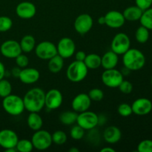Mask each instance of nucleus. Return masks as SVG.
Segmentation results:
<instances>
[{
	"mask_svg": "<svg viewBox=\"0 0 152 152\" xmlns=\"http://www.w3.org/2000/svg\"><path fill=\"white\" fill-rule=\"evenodd\" d=\"M45 92L39 88L30 89L23 99L25 108L29 112H40L45 106Z\"/></svg>",
	"mask_w": 152,
	"mask_h": 152,
	"instance_id": "1",
	"label": "nucleus"
},
{
	"mask_svg": "<svg viewBox=\"0 0 152 152\" xmlns=\"http://www.w3.org/2000/svg\"><path fill=\"white\" fill-rule=\"evenodd\" d=\"M123 55V62L124 67L130 71H139L142 69L145 65V55L138 49L130 48Z\"/></svg>",
	"mask_w": 152,
	"mask_h": 152,
	"instance_id": "2",
	"label": "nucleus"
},
{
	"mask_svg": "<svg viewBox=\"0 0 152 152\" xmlns=\"http://www.w3.org/2000/svg\"><path fill=\"white\" fill-rule=\"evenodd\" d=\"M2 107L6 113L11 116H19L25 111L23 99L15 94H10L3 98Z\"/></svg>",
	"mask_w": 152,
	"mask_h": 152,
	"instance_id": "3",
	"label": "nucleus"
},
{
	"mask_svg": "<svg viewBox=\"0 0 152 152\" xmlns=\"http://www.w3.org/2000/svg\"><path fill=\"white\" fill-rule=\"evenodd\" d=\"M88 68L84 62L75 60L68 65L66 71L67 78L72 83H80L86 78Z\"/></svg>",
	"mask_w": 152,
	"mask_h": 152,
	"instance_id": "4",
	"label": "nucleus"
},
{
	"mask_svg": "<svg viewBox=\"0 0 152 152\" xmlns=\"http://www.w3.org/2000/svg\"><path fill=\"white\" fill-rule=\"evenodd\" d=\"M34 148L39 151H44L52 145V135L48 131L39 129L36 131L31 138Z\"/></svg>",
	"mask_w": 152,
	"mask_h": 152,
	"instance_id": "5",
	"label": "nucleus"
},
{
	"mask_svg": "<svg viewBox=\"0 0 152 152\" xmlns=\"http://www.w3.org/2000/svg\"><path fill=\"white\" fill-rule=\"evenodd\" d=\"M77 123L85 131L91 130L99 124V117L96 113L88 110L78 114Z\"/></svg>",
	"mask_w": 152,
	"mask_h": 152,
	"instance_id": "6",
	"label": "nucleus"
},
{
	"mask_svg": "<svg viewBox=\"0 0 152 152\" xmlns=\"http://www.w3.org/2000/svg\"><path fill=\"white\" fill-rule=\"evenodd\" d=\"M131 40L129 36L125 33L116 34L111 42V50L117 55H123L130 48Z\"/></svg>",
	"mask_w": 152,
	"mask_h": 152,
	"instance_id": "7",
	"label": "nucleus"
},
{
	"mask_svg": "<svg viewBox=\"0 0 152 152\" xmlns=\"http://www.w3.org/2000/svg\"><path fill=\"white\" fill-rule=\"evenodd\" d=\"M102 82L105 86L111 88H118L123 80V75L121 71L112 68L106 69L103 71L101 76Z\"/></svg>",
	"mask_w": 152,
	"mask_h": 152,
	"instance_id": "8",
	"label": "nucleus"
},
{
	"mask_svg": "<svg viewBox=\"0 0 152 152\" xmlns=\"http://www.w3.org/2000/svg\"><path fill=\"white\" fill-rule=\"evenodd\" d=\"M35 53L37 57L42 60H49L57 54L56 45L49 41H43L35 47Z\"/></svg>",
	"mask_w": 152,
	"mask_h": 152,
	"instance_id": "9",
	"label": "nucleus"
},
{
	"mask_svg": "<svg viewBox=\"0 0 152 152\" xmlns=\"http://www.w3.org/2000/svg\"><path fill=\"white\" fill-rule=\"evenodd\" d=\"M57 54L61 57L68 59L75 53L76 45L74 40L69 37H63L61 39L56 45Z\"/></svg>",
	"mask_w": 152,
	"mask_h": 152,
	"instance_id": "10",
	"label": "nucleus"
},
{
	"mask_svg": "<svg viewBox=\"0 0 152 152\" xmlns=\"http://www.w3.org/2000/svg\"><path fill=\"white\" fill-rule=\"evenodd\" d=\"M0 52L3 56L7 59H15L22 51L19 42L16 40L9 39L1 45Z\"/></svg>",
	"mask_w": 152,
	"mask_h": 152,
	"instance_id": "11",
	"label": "nucleus"
},
{
	"mask_svg": "<svg viewBox=\"0 0 152 152\" xmlns=\"http://www.w3.org/2000/svg\"><path fill=\"white\" fill-rule=\"evenodd\" d=\"M94 22L91 16L88 13H83L76 18L74 26V29L78 34L84 35L91 31Z\"/></svg>",
	"mask_w": 152,
	"mask_h": 152,
	"instance_id": "12",
	"label": "nucleus"
},
{
	"mask_svg": "<svg viewBox=\"0 0 152 152\" xmlns=\"http://www.w3.org/2000/svg\"><path fill=\"white\" fill-rule=\"evenodd\" d=\"M63 102V96L60 91L58 89H50L45 93V106L49 110H55L59 108Z\"/></svg>",
	"mask_w": 152,
	"mask_h": 152,
	"instance_id": "13",
	"label": "nucleus"
},
{
	"mask_svg": "<svg viewBox=\"0 0 152 152\" xmlns=\"http://www.w3.org/2000/svg\"><path fill=\"white\" fill-rule=\"evenodd\" d=\"M19 137L13 130L4 129L0 131V146L4 150L16 148Z\"/></svg>",
	"mask_w": 152,
	"mask_h": 152,
	"instance_id": "14",
	"label": "nucleus"
},
{
	"mask_svg": "<svg viewBox=\"0 0 152 152\" xmlns=\"http://www.w3.org/2000/svg\"><path fill=\"white\" fill-rule=\"evenodd\" d=\"M91 104V99L89 97L88 94L86 93H80L77 94L73 99L71 102V107L73 111L77 113H81L88 111Z\"/></svg>",
	"mask_w": 152,
	"mask_h": 152,
	"instance_id": "15",
	"label": "nucleus"
},
{
	"mask_svg": "<svg viewBox=\"0 0 152 152\" xmlns=\"http://www.w3.org/2000/svg\"><path fill=\"white\" fill-rule=\"evenodd\" d=\"M132 108L134 114L137 115H147L152 110V102L149 99L147 98H138L134 101L132 105Z\"/></svg>",
	"mask_w": 152,
	"mask_h": 152,
	"instance_id": "16",
	"label": "nucleus"
},
{
	"mask_svg": "<svg viewBox=\"0 0 152 152\" xmlns=\"http://www.w3.org/2000/svg\"><path fill=\"white\" fill-rule=\"evenodd\" d=\"M104 16L105 20V25L114 29L121 28L126 22L123 13L117 10H110Z\"/></svg>",
	"mask_w": 152,
	"mask_h": 152,
	"instance_id": "17",
	"label": "nucleus"
},
{
	"mask_svg": "<svg viewBox=\"0 0 152 152\" xmlns=\"http://www.w3.org/2000/svg\"><path fill=\"white\" fill-rule=\"evenodd\" d=\"M37 13V8L31 1H22L16 7V13L19 18L29 19L34 17Z\"/></svg>",
	"mask_w": 152,
	"mask_h": 152,
	"instance_id": "18",
	"label": "nucleus"
},
{
	"mask_svg": "<svg viewBox=\"0 0 152 152\" xmlns=\"http://www.w3.org/2000/svg\"><path fill=\"white\" fill-rule=\"evenodd\" d=\"M21 82L24 84L31 85L37 83L40 78V73L37 69L34 68H25L21 69L19 77Z\"/></svg>",
	"mask_w": 152,
	"mask_h": 152,
	"instance_id": "19",
	"label": "nucleus"
},
{
	"mask_svg": "<svg viewBox=\"0 0 152 152\" xmlns=\"http://www.w3.org/2000/svg\"><path fill=\"white\" fill-rule=\"evenodd\" d=\"M122 137V132L118 127L111 126L104 130L103 138L106 142L114 144L118 142Z\"/></svg>",
	"mask_w": 152,
	"mask_h": 152,
	"instance_id": "20",
	"label": "nucleus"
},
{
	"mask_svg": "<svg viewBox=\"0 0 152 152\" xmlns=\"http://www.w3.org/2000/svg\"><path fill=\"white\" fill-rule=\"evenodd\" d=\"M119 62L118 55L112 50L106 52L101 56V66L105 70L115 68Z\"/></svg>",
	"mask_w": 152,
	"mask_h": 152,
	"instance_id": "21",
	"label": "nucleus"
},
{
	"mask_svg": "<svg viewBox=\"0 0 152 152\" xmlns=\"http://www.w3.org/2000/svg\"><path fill=\"white\" fill-rule=\"evenodd\" d=\"M142 11L143 10H141L137 5L130 6L125 9L123 14L126 20L129 21V22H135V21L140 20L142 16Z\"/></svg>",
	"mask_w": 152,
	"mask_h": 152,
	"instance_id": "22",
	"label": "nucleus"
},
{
	"mask_svg": "<svg viewBox=\"0 0 152 152\" xmlns=\"http://www.w3.org/2000/svg\"><path fill=\"white\" fill-rule=\"evenodd\" d=\"M27 123L31 130L36 132L42 129L43 126V120L41 116L39 114V112H30L27 119Z\"/></svg>",
	"mask_w": 152,
	"mask_h": 152,
	"instance_id": "23",
	"label": "nucleus"
},
{
	"mask_svg": "<svg viewBox=\"0 0 152 152\" xmlns=\"http://www.w3.org/2000/svg\"><path fill=\"white\" fill-rule=\"evenodd\" d=\"M19 45L22 52L25 53H31L36 47L35 38L31 35L24 36L21 39Z\"/></svg>",
	"mask_w": 152,
	"mask_h": 152,
	"instance_id": "24",
	"label": "nucleus"
},
{
	"mask_svg": "<svg viewBox=\"0 0 152 152\" xmlns=\"http://www.w3.org/2000/svg\"><path fill=\"white\" fill-rule=\"evenodd\" d=\"M48 69L53 74H56L62 71L64 66V59L61 57L59 54L55 55L49 59Z\"/></svg>",
	"mask_w": 152,
	"mask_h": 152,
	"instance_id": "25",
	"label": "nucleus"
},
{
	"mask_svg": "<svg viewBox=\"0 0 152 152\" xmlns=\"http://www.w3.org/2000/svg\"><path fill=\"white\" fill-rule=\"evenodd\" d=\"M84 63L88 69H97L101 66V56L96 53H90L86 55Z\"/></svg>",
	"mask_w": 152,
	"mask_h": 152,
	"instance_id": "26",
	"label": "nucleus"
},
{
	"mask_svg": "<svg viewBox=\"0 0 152 152\" xmlns=\"http://www.w3.org/2000/svg\"><path fill=\"white\" fill-rule=\"evenodd\" d=\"M78 114L76 111H66L62 112L59 115V120L62 124L65 126H71L77 123V119Z\"/></svg>",
	"mask_w": 152,
	"mask_h": 152,
	"instance_id": "27",
	"label": "nucleus"
},
{
	"mask_svg": "<svg viewBox=\"0 0 152 152\" xmlns=\"http://www.w3.org/2000/svg\"><path fill=\"white\" fill-rule=\"evenodd\" d=\"M140 22L142 26L145 27L149 31L152 30V7L143 10L140 19Z\"/></svg>",
	"mask_w": 152,
	"mask_h": 152,
	"instance_id": "28",
	"label": "nucleus"
},
{
	"mask_svg": "<svg viewBox=\"0 0 152 152\" xmlns=\"http://www.w3.org/2000/svg\"><path fill=\"white\" fill-rule=\"evenodd\" d=\"M150 37L149 30L143 26H140L135 32V38L139 43L143 44L148 40Z\"/></svg>",
	"mask_w": 152,
	"mask_h": 152,
	"instance_id": "29",
	"label": "nucleus"
},
{
	"mask_svg": "<svg viewBox=\"0 0 152 152\" xmlns=\"http://www.w3.org/2000/svg\"><path fill=\"white\" fill-rule=\"evenodd\" d=\"M16 148L17 151L19 152H31L34 149V145H33L31 140L22 139L18 140L17 144L16 145Z\"/></svg>",
	"mask_w": 152,
	"mask_h": 152,
	"instance_id": "30",
	"label": "nucleus"
},
{
	"mask_svg": "<svg viewBox=\"0 0 152 152\" xmlns=\"http://www.w3.org/2000/svg\"><path fill=\"white\" fill-rule=\"evenodd\" d=\"M12 85L7 80H0V97L4 98L8 95L11 94Z\"/></svg>",
	"mask_w": 152,
	"mask_h": 152,
	"instance_id": "31",
	"label": "nucleus"
},
{
	"mask_svg": "<svg viewBox=\"0 0 152 152\" xmlns=\"http://www.w3.org/2000/svg\"><path fill=\"white\" fill-rule=\"evenodd\" d=\"M52 135V141L56 145H63L66 142L68 137L64 132L60 130L56 131Z\"/></svg>",
	"mask_w": 152,
	"mask_h": 152,
	"instance_id": "32",
	"label": "nucleus"
},
{
	"mask_svg": "<svg viewBox=\"0 0 152 152\" xmlns=\"http://www.w3.org/2000/svg\"><path fill=\"white\" fill-rule=\"evenodd\" d=\"M13 26V21L6 16H0V32H6Z\"/></svg>",
	"mask_w": 152,
	"mask_h": 152,
	"instance_id": "33",
	"label": "nucleus"
},
{
	"mask_svg": "<svg viewBox=\"0 0 152 152\" xmlns=\"http://www.w3.org/2000/svg\"><path fill=\"white\" fill-rule=\"evenodd\" d=\"M70 135L71 138L75 140H80L82 138H83L85 135V130L82 127H80L79 125L73 126L72 129L70 131Z\"/></svg>",
	"mask_w": 152,
	"mask_h": 152,
	"instance_id": "34",
	"label": "nucleus"
},
{
	"mask_svg": "<svg viewBox=\"0 0 152 152\" xmlns=\"http://www.w3.org/2000/svg\"><path fill=\"white\" fill-rule=\"evenodd\" d=\"M117 112L120 116L124 117H129L133 114L132 105L128 103H121L117 108Z\"/></svg>",
	"mask_w": 152,
	"mask_h": 152,
	"instance_id": "35",
	"label": "nucleus"
},
{
	"mask_svg": "<svg viewBox=\"0 0 152 152\" xmlns=\"http://www.w3.org/2000/svg\"><path fill=\"white\" fill-rule=\"evenodd\" d=\"M88 96L91 101L95 102H99L102 100L104 97V93L101 89L99 88H93L88 92Z\"/></svg>",
	"mask_w": 152,
	"mask_h": 152,
	"instance_id": "36",
	"label": "nucleus"
},
{
	"mask_svg": "<svg viewBox=\"0 0 152 152\" xmlns=\"http://www.w3.org/2000/svg\"><path fill=\"white\" fill-rule=\"evenodd\" d=\"M137 151L139 152H152V140H144L141 141L137 145Z\"/></svg>",
	"mask_w": 152,
	"mask_h": 152,
	"instance_id": "37",
	"label": "nucleus"
},
{
	"mask_svg": "<svg viewBox=\"0 0 152 152\" xmlns=\"http://www.w3.org/2000/svg\"><path fill=\"white\" fill-rule=\"evenodd\" d=\"M16 63L17 66L20 68H25L29 64V59L25 54L21 53L20 54L18 55L16 58Z\"/></svg>",
	"mask_w": 152,
	"mask_h": 152,
	"instance_id": "38",
	"label": "nucleus"
},
{
	"mask_svg": "<svg viewBox=\"0 0 152 152\" xmlns=\"http://www.w3.org/2000/svg\"><path fill=\"white\" fill-rule=\"evenodd\" d=\"M118 88L120 91L124 94H129L133 91V85L127 80H123L120 86H118Z\"/></svg>",
	"mask_w": 152,
	"mask_h": 152,
	"instance_id": "39",
	"label": "nucleus"
},
{
	"mask_svg": "<svg viewBox=\"0 0 152 152\" xmlns=\"http://www.w3.org/2000/svg\"><path fill=\"white\" fill-rule=\"evenodd\" d=\"M135 3L141 10H145L151 7L152 0H135Z\"/></svg>",
	"mask_w": 152,
	"mask_h": 152,
	"instance_id": "40",
	"label": "nucleus"
},
{
	"mask_svg": "<svg viewBox=\"0 0 152 152\" xmlns=\"http://www.w3.org/2000/svg\"><path fill=\"white\" fill-rule=\"evenodd\" d=\"M86 57V53L83 50H80L77 51L75 54V59L76 60L80 61V62H84L85 59Z\"/></svg>",
	"mask_w": 152,
	"mask_h": 152,
	"instance_id": "41",
	"label": "nucleus"
},
{
	"mask_svg": "<svg viewBox=\"0 0 152 152\" xmlns=\"http://www.w3.org/2000/svg\"><path fill=\"white\" fill-rule=\"evenodd\" d=\"M4 75H5V67L4 64L0 61V80L4 79Z\"/></svg>",
	"mask_w": 152,
	"mask_h": 152,
	"instance_id": "42",
	"label": "nucleus"
},
{
	"mask_svg": "<svg viewBox=\"0 0 152 152\" xmlns=\"http://www.w3.org/2000/svg\"><path fill=\"white\" fill-rule=\"evenodd\" d=\"M20 71H21L20 68H19V67H17V68H13V70H12V74H13V76L14 77H19V74H20Z\"/></svg>",
	"mask_w": 152,
	"mask_h": 152,
	"instance_id": "43",
	"label": "nucleus"
},
{
	"mask_svg": "<svg viewBox=\"0 0 152 152\" xmlns=\"http://www.w3.org/2000/svg\"><path fill=\"white\" fill-rule=\"evenodd\" d=\"M101 152H115V150L111 147H105L101 149Z\"/></svg>",
	"mask_w": 152,
	"mask_h": 152,
	"instance_id": "44",
	"label": "nucleus"
},
{
	"mask_svg": "<svg viewBox=\"0 0 152 152\" xmlns=\"http://www.w3.org/2000/svg\"><path fill=\"white\" fill-rule=\"evenodd\" d=\"M98 23L99 25H105V16H100V17L98 19Z\"/></svg>",
	"mask_w": 152,
	"mask_h": 152,
	"instance_id": "45",
	"label": "nucleus"
},
{
	"mask_svg": "<svg viewBox=\"0 0 152 152\" xmlns=\"http://www.w3.org/2000/svg\"><path fill=\"white\" fill-rule=\"evenodd\" d=\"M5 151L7 152H16L17 150H16V148H8V149H6Z\"/></svg>",
	"mask_w": 152,
	"mask_h": 152,
	"instance_id": "46",
	"label": "nucleus"
},
{
	"mask_svg": "<svg viewBox=\"0 0 152 152\" xmlns=\"http://www.w3.org/2000/svg\"><path fill=\"white\" fill-rule=\"evenodd\" d=\"M69 151L70 152H79V149L78 148H75V147H73V148H70Z\"/></svg>",
	"mask_w": 152,
	"mask_h": 152,
	"instance_id": "47",
	"label": "nucleus"
},
{
	"mask_svg": "<svg viewBox=\"0 0 152 152\" xmlns=\"http://www.w3.org/2000/svg\"><path fill=\"white\" fill-rule=\"evenodd\" d=\"M151 85H152V77H151Z\"/></svg>",
	"mask_w": 152,
	"mask_h": 152,
	"instance_id": "48",
	"label": "nucleus"
}]
</instances>
